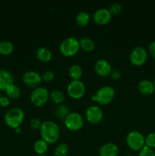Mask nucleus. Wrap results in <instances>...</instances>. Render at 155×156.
Here are the masks:
<instances>
[{
	"instance_id": "f3484780",
	"label": "nucleus",
	"mask_w": 155,
	"mask_h": 156,
	"mask_svg": "<svg viewBox=\"0 0 155 156\" xmlns=\"http://www.w3.org/2000/svg\"><path fill=\"white\" fill-rule=\"evenodd\" d=\"M36 56L40 61L43 62H50L53 57L51 50L46 47H40L36 49Z\"/></svg>"
},
{
	"instance_id": "1a4fd4ad",
	"label": "nucleus",
	"mask_w": 155,
	"mask_h": 156,
	"mask_svg": "<svg viewBox=\"0 0 155 156\" xmlns=\"http://www.w3.org/2000/svg\"><path fill=\"white\" fill-rule=\"evenodd\" d=\"M86 88L81 80H71L67 85L68 94L73 99H80L84 95Z\"/></svg>"
},
{
	"instance_id": "412c9836",
	"label": "nucleus",
	"mask_w": 155,
	"mask_h": 156,
	"mask_svg": "<svg viewBox=\"0 0 155 156\" xmlns=\"http://www.w3.org/2000/svg\"><path fill=\"white\" fill-rule=\"evenodd\" d=\"M90 20H91V16H90L89 13L84 11L80 12L77 15H76L75 21L76 23L78 24L79 26H86L89 24Z\"/></svg>"
},
{
	"instance_id": "5701e85b",
	"label": "nucleus",
	"mask_w": 155,
	"mask_h": 156,
	"mask_svg": "<svg viewBox=\"0 0 155 156\" xmlns=\"http://www.w3.org/2000/svg\"><path fill=\"white\" fill-rule=\"evenodd\" d=\"M5 93L7 94V97L9 98L16 99L18 98L21 95V90L18 85L13 83L6 88Z\"/></svg>"
},
{
	"instance_id": "f704fd0d",
	"label": "nucleus",
	"mask_w": 155,
	"mask_h": 156,
	"mask_svg": "<svg viewBox=\"0 0 155 156\" xmlns=\"http://www.w3.org/2000/svg\"><path fill=\"white\" fill-rule=\"evenodd\" d=\"M15 129V132L17 133H21V127H18V128H16V129Z\"/></svg>"
},
{
	"instance_id": "9d476101",
	"label": "nucleus",
	"mask_w": 155,
	"mask_h": 156,
	"mask_svg": "<svg viewBox=\"0 0 155 156\" xmlns=\"http://www.w3.org/2000/svg\"><path fill=\"white\" fill-rule=\"evenodd\" d=\"M85 117L89 123L97 124L103 120V112L97 105H91L87 108L85 111Z\"/></svg>"
},
{
	"instance_id": "9b49d317",
	"label": "nucleus",
	"mask_w": 155,
	"mask_h": 156,
	"mask_svg": "<svg viewBox=\"0 0 155 156\" xmlns=\"http://www.w3.org/2000/svg\"><path fill=\"white\" fill-rule=\"evenodd\" d=\"M22 81L27 87L36 88L39 87L42 82L41 75L39 73L33 70H29L25 72L22 76Z\"/></svg>"
},
{
	"instance_id": "4468645a",
	"label": "nucleus",
	"mask_w": 155,
	"mask_h": 156,
	"mask_svg": "<svg viewBox=\"0 0 155 156\" xmlns=\"http://www.w3.org/2000/svg\"><path fill=\"white\" fill-rule=\"evenodd\" d=\"M14 83V76L11 72L0 69V91H5L6 88Z\"/></svg>"
},
{
	"instance_id": "c85d7f7f",
	"label": "nucleus",
	"mask_w": 155,
	"mask_h": 156,
	"mask_svg": "<svg viewBox=\"0 0 155 156\" xmlns=\"http://www.w3.org/2000/svg\"><path fill=\"white\" fill-rule=\"evenodd\" d=\"M109 12L111 13V15H118L122 11V6L121 5V4L119 3H113L112 5L109 8Z\"/></svg>"
},
{
	"instance_id": "20e7f679",
	"label": "nucleus",
	"mask_w": 155,
	"mask_h": 156,
	"mask_svg": "<svg viewBox=\"0 0 155 156\" xmlns=\"http://www.w3.org/2000/svg\"><path fill=\"white\" fill-rule=\"evenodd\" d=\"M80 49L79 40L74 37H68L61 42L59 50L64 56L70 57L74 56Z\"/></svg>"
},
{
	"instance_id": "2eb2a0df",
	"label": "nucleus",
	"mask_w": 155,
	"mask_h": 156,
	"mask_svg": "<svg viewBox=\"0 0 155 156\" xmlns=\"http://www.w3.org/2000/svg\"><path fill=\"white\" fill-rule=\"evenodd\" d=\"M119 154V148L117 145L112 143H106L99 149L100 156H117Z\"/></svg>"
},
{
	"instance_id": "6ab92c4d",
	"label": "nucleus",
	"mask_w": 155,
	"mask_h": 156,
	"mask_svg": "<svg viewBox=\"0 0 155 156\" xmlns=\"http://www.w3.org/2000/svg\"><path fill=\"white\" fill-rule=\"evenodd\" d=\"M68 75L72 80H80L83 75V70L79 64H73L69 67Z\"/></svg>"
},
{
	"instance_id": "4c0bfd02",
	"label": "nucleus",
	"mask_w": 155,
	"mask_h": 156,
	"mask_svg": "<svg viewBox=\"0 0 155 156\" xmlns=\"http://www.w3.org/2000/svg\"><path fill=\"white\" fill-rule=\"evenodd\" d=\"M126 156H135V155H126Z\"/></svg>"
},
{
	"instance_id": "473e14b6",
	"label": "nucleus",
	"mask_w": 155,
	"mask_h": 156,
	"mask_svg": "<svg viewBox=\"0 0 155 156\" xmlns=\"http://www.w3.org/2000/svg\"><path fill=\"white\" fill-rule=\"evenodd\" d=\"M10 104V99L7 96H1L0 98V106L6 108Z\"/></svg>"
},
{
	"instance_id": "423d86ee",
	"label": "nucleus",
	"mask_w": 155,
	"mask_h": 156,
	"mask_svg": "<svg viewBox=\"0 0 155 156\" xmlns=\"http://www.w3.org/2000/svg\"><path fill=\"white\" fill-rule=\"evenodd\" d=\"M126 143L130 149L139 152L145 146V137L139 131L132 130L126 136Z\"/></svg>"
},
{
	"instance_id": "58836bf2",
	"label": "nucleus",
	"mask_w": 155,
	"mask_h": 156,
	"mask_svg": "<svg viewBox=\"0 0 155 156\" xmlns=\"http://www.w3.org/2000/svg\"><path fill=\"white\" fill-rule=\"evenodd\" d=\"M1 96H2L1 95V91H0V98H1Z\"/></svg>"
},
{
	"instance_id": "0eeeda50",
	"label": "nucleus",
	"mask_w": 155,
	"mask_h": 156,
	"mask_svg": "<svg viewBox=\"0 0 155 156\" xmlns=\"http://www.w3.org/2000/svg\"><path fill=\"white\" fill-rule=\"evenodd\" d=\"M65 127L71 131H78L84 126V118L78 112H70L64 119Z\"/></svg>"
},
{
	"instance_id": "e433bc0d",
	"label": "nucleus",
	"mask_w": 155,
	"mask_h": 156,
	"mask_svg": "<svg viewBox=\"0 0 155 156\" xmlns=\"http://www.w3.org/2000/svg\"><path fill=\"white\" fill-rule=\"evenodd\" d=\"M153 84H154V86H155V77H154V80H153Z\"/></svg>"
},
{
	"instance_id": "c756f323",
	"label": "nucleus",
	"mask_w": 155,
	"mask_h": 156,
	"mask_svg": "<svg viewBox=\"0 0 155 156\" xmlns=\"http://www.w3.org/2000/svg\"><path fill=\"white\" fill-rule=\"evenodd\" d=\"M138 156H155V152L153 149L144 146L138 152Z\"/></svg>"
},
{
	"instance_id": "f8f14e48",
	"label": "nucleus",
	"mask_w": 155,
	"mask_h": 156,
	"mask_svg": "<svg viewBox=\"0 0 155 156\" xmlns=\"http://www.w3.org/2000/svg\"><path fill=\"white\" fill-rule=\"evenodd\" d=\"M112 18L109 10L106 8H100L97 9L93 15V20L99 25H103L109 22Z\"/></svg>"
},
{
	"instance_id": "dca6fc26",
	"label": "nucleus",
	"mask_w": 155,
	"mask_h": 156,
	"mask_svg": "<svg viewBox=\"0 0 155 156\" xmlns=\"http://www.w3.org/2000/svg\"><path fill=\"white\" fill-rule=\"evenodd\" d=\"M138 91L143 94L149 95L152 94L155 91V86L153 82L148 79H142L139 82L138 85Z\"/></svg>"
},
{
	"instance_id": "7c9ffc66",
	"label": "nucleus",
	"mask_w": 155,
	"mask_h": 156,
	"mask_svg": "<svg viewBox=\"0 0 155 156\" xmlns=\"http://www.w3.org/2000/svg\"><path fill=\"white\" fill-rule=\"evenodd\" d=\"M43 122L37 117H33L30 121V126L33 129H40Z\"/></svg>"
},
{
	"instance_id": "39448f33",
	"label": "nucleus",
	"mask_w": 155,
	"mask_h": 156,
	"mask_svg": "<svg viewBox=\"0 0 155 156\" xmlns=\"http://www.w3.org/2000/svg\"><path fill=\"white\" fill-rule=\"evenodd\" d=\"M50 98V92L44 87H36L33 88L30 95V100L35 107H41L47 103Z\"/></svg>"
},
{
	"instance_id": "bb28decb",
	"label": "nucleus",
	"mask_w": 155,
	"mask_h": 156,
	"mask_svg": "<svg viewBox=\"0 0 155 156\" xmlns=\"http://www.w3.org/2000/svg\"><path fill=\"white\" fill-rule=\"evenodd\" d=\"M145 146L150 149H155V133H150L145 137Z\"/></svg>"
},
{
	"instance_id": "72a5a7b5",
	"label": "nucleus",
	"mask_w": 155,
	"mask_h": 156,
	"mask_svg": "<svg viewBox=\"0 0 155 156\" xmlns=\"http://www.w3.org/2000/svg\"><path fill=\"white\" fill-rule=\"evenodd\" d=\"M148 52L150 54V56L155 59V41H152L148 46Z\"/></svg>"
},
{
	"instance_id": "393cba45",
	"label": "nucleus",
	"mask_w": 155,
	"mask_h": 156,
	"mask_svg": "<svg viewBox=\"0 0 155 156\" xmlns=\"http://www.w3.org/2000/svg\"><path fill=\"white\" fill-rule=\"evenodd\" d=\"M54 156H67L68 153V146L65 143H59L54 149Z\"/></svg>"
},
{
	"instance_id": "7ed1b4c3",
	"label": "nucleus",
	"mask_w": 155,
	"mask_h": 156,
	"mask_svg": "<svg viewBox=\"0 0 155 156\" xmlns=\"http://www.w3.org/2000/svg\"><path fill=\"white\" fill-rule=\"evenodd\" d=\"M115 98V90L109 85H104L99 88L95 94L91 96L94 101L101 105H106L112 102Z\"/></svg>"
},
{
	"instance_id": "cd10ccee",
	"label": "nucleus",
	"mask_w": 155,
	"mask_h": 156,
	"mask_svg": "<svg viewBox=\"0 0 155 156\" xmlns=\"http://www.w3.org/2000/svg\"><path fill=\"white\" fill-rule=\"evenodd\" d=\"M55 74L52 70H45L41 74V79L42 81L45 82H50L54 79Z\"/></svg>"
},
{
	"instance_id": "4be33fe9",
	"label": "nucleus",
	"mask_w": 155,
	"mask_h": 156,
	"mask_svg": "<svg viewBox=\"0 0 155 156\" xmlns=\"http://www.w3.org/2000/svg\"><path fill=\"white\" fill-rule=\"evenodd\" d=\"M65 94L62 91L59 89L53 90L50 93V98L57 105H61L65 101Z\"/></svg>"
},
{
	"instance_id": "6e6552de",
	"label": "nucleus",
	"mask_w": 155,
	"mask_h": 156,
	"mask_svg": "<svg viewBox=\"0 0 155 156\" xmlns=\"http://www.w3.org/2000/svg\"><path fill=\"white\" fill-rule=\"evenodd\" d=\"M147 56L148 53L147 50L141 46H138L132 49L131 51L129 54V59L131 63L133 64L134 66H140L145 63L147 59Z\"/></svg>"
},
{
	"instance_id": "ddd939ff",
	"label": "nucleus",
	"mask_w": 155,
	"mask_h": 156,
	"mask_svg": "<svg viewBox=\"0 0 155 156\" xmlns=\"http://www.w3.org/2000/svg\"><path fill=\"white\" fill-rule=\"evenodd\" d=\"M94 69L96 73L101 77H106L109 76L112 71V66L109 61L103 58L97 59L94 64Z\"/></svg>"
},
{
	"instance_id": "a878e982",
	"label": "nucleus",
	"mask_w": 155,
	"mask_h": 156,
	"mask_svg": "<svg viewBox=\"0 0 155 156\" xmlns=\"http://www.w3.org/2000/svg\"><path fill=\"white\" fill-rule=\"evenodd\" d=\"M69 113V108H68V106L62 105V104L59 105V106L56 108V111H55L56 117L60 119H65Z\"/></svg>"
},
{
	"instance_id": "2f4dec72",
	"label": "nucleus",
	"mask_w": 155,
	"mask_h": 156,
	"mask_svg": "<svg viewBox=\"0 0 155 156\" xmlns=\"http://www.w3.org/2000/svg\"><path fill=\"white\" fill-rule=\"evenodd\" d=\"M109 76H110L111 79H113V80H119L121 78L122 73L120 70L115 69H112Z\"/></svg>"
},
{
	"instance_id": "f03ea898",
	"label": "nucleus",
	"mask_w": 155,
	"mask_h": 156,
	"mask_svg": "<svg viewBox=\"0 0 155 156\" xmlns=\"http://www.w3.org/2000/svg\"><path fill=\"white\" fill-rule=\"evenodd\" d=\"M6 125L10 128L20 127L24 120V112L20 108H12L7 111L4 117Z\"/></svg>"
},
{
	"instance_id": "aec40b11",
	"label": "nucleus",
	"mask_w": 155,
	"mask_h": 156,
	"mask_svg": "<svg viewBox=\"0 0 155 156\" xmlns=\"http://www.w3.org/2000/svg\"><path fill=\"white\" fill-rule=\"evenodd\" d=\"M80 48L86 52H91L95 49V43L90 37H82L79 40Z\"/></svg>"
},
{
	"instance_id": "f257e3e1",
	"label": "nucleus",
	"mask_w": 155,
	"mask_h": 156,
	"mask_svg": "<svg viewBox=\"0 0 155 156\" xmlns=\"http://www.w3.org/2000/svg\"><path fill=\"white\" fill-rule=\"evenodd\" d=\"M41 139L48 144H54L60 137V129L57 123L52 120H46L40 128Z\"/></svg>"
},
{
	"instance_id": "a211bd4d",
	"label": "nucleus",
	"mask_w": 155,
	"mask_h": 156,
	"mask_svg": "<svg viewBox=\"0 0 155 156\" xmlns=\"http://www.w3.org/2000/svg\"><path fill=\"white\" fill-rule=\"evenodd\" d=\"M49 149V144L43 139H38L33 143V150L37 155H46Z\"/></svg>"
},
{
	"instance_id": "c9c22d12",
	"label": "nucleus",
	"mask_w": 155,
	"mask_h": 156,
	"mask_svg": "<svg viewBox=\"0 0 155 156\" xmlns=\"http://www.w3.org/2000/svg\"><path fill=\"white\" fill-rule=\"evenodd\" d=\"M36 156H47L46 155H36Z\"/></svg>"
},
{
	"instance_id": "b1692460",
	"label": "nucleus",
	"mask_w": 155,
	"mask_h": 156,
	"mask_svg": "<svg viewBox=\"0 0 155 156\" xmlns=\"http://www.w3.org/2000/svg\"><path fill=\"white\" fill-rule=\"evenodd\" d=\"M14 50V45L9 41H0V53L2 55L8 56L10 55Z\"/></svg>"
}]
</instances>
